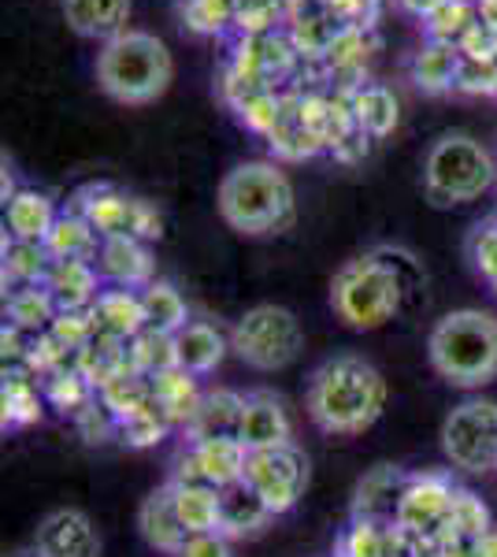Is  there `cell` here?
Returning <instances> with one entry per match:
<instances>
[{"label": "cell", "mask_w": 497, "mask_h": 557, "mask_svg": "<svg viewBox=\"0 0 497 557\" xmlns=\"http://www.w3.org/2000/svg\"><path fill=\"white\" fill-rule=\"evenodd\" d=\"M497 164L483 149V141L468 138V134H446L427 152L423 164V190L438 209L449 205H468L483 197L494 186Z\"/></svg>", "instance_id": "8992f818"}, {"label": "cell", "mask_w": 497, "mask_h": 557, "mask_svg": "<svg viewBox=\"0 0 497 557\" xmlns=\"http://www.w3.org/2000/svg\"><path fill=\"white\" fill-rule=\"evenodd\" d=\"M423 557H472V550H468V546H438V543H431Z\"/></svg>", "instance_id": "f5cc1de1"}, {"label": "cell", "mask_w": 497, "mask_h": 557, "mask_svg": "<svg viewBox=\"0 0 497 557\" xmlns=\"http://www.w3.org/2000/svg\"><path fill=\"white\" fill-rule=\"evenodd\" d=\"M34 557H101L94 520L78 509H57L38 524Z\"/></svg>", "instance_id": "9a60e30c"}, {"label": "cell", "mask_w": 497, "mask_h": 557, "mask_svg": "<svg viewBox=\"0 0 497 557\" xmlns=\"http://www.w3.org/2000/svg\"><path fill=\"white\" fill-rule=\"evenodd\" d=\"M405 305H409V290H405V283L386 268V260L375 249L357 260H346L331 283L334 317L352 331L383 327Z\"/></svg>", "instance_id": "5b68a950"}, {"label": "cell", "mask_w": 497, "mask_h": 557, "mask_svg": "<svg viewBox=\"0 0 497 557\" xmlns=\"http://www.w3.org/2000/svg\"><path fill=\"white\" fill-rule=\"evenodd\" d=\"M479 23V8L472 0H446L431 20H423V30H427V41H442V45H464L468 34L475 30Z\"/></svg>", "instance_id": "f35d334b"}, {"label": "cell", "mask_w": 497, "mask_h": 557, "mask_svg": "<svg viewBox=\"0 0 497 557\" xmlns=\"http://www.w3.org/2000/svg\"><path fill=\"white\" fill-rule=\"evenodd\" d=\"M460 64H464V52L457 45H442V41H423V49L412 57L409 75L423 94H449L457 89Z\"/></svg>", "instance_id": "83f0119b"}, {"label": "cell", "mask_w": 497, "mask_h": 557, "mask_svg": "<svg viewBox=\"0 0 497 557\" xmlns=\"http://www.w3.org/2000/svg\"><path fill=\"white\" fill-rule=\"evenodd\" d=\"M97 398H101V406L112 412L115 420L131 417V412L146 409L152 401V383L146 375L138 372H126V375H115V380H108L101 391H97Z\"/></svg>", "instance_id": "ab89813d"}, {"label": "cell", "mask_w": 497, "mask_h": 557, "mask_svg": "<svg viewBox=\"0 0 497 557\" xmlns=\"http://www.w3.org/2000/svg\"><path fill=\"white\" fill-rule=\"evenodd\" d=\"M215 209L231 231L246 238L283 235L294 223V186L271 160H246L223 175Z\"/></svg>", "instance_id": "7a4b0ae2"}, {"label": "cell", "mask_w": 497, "mask_h": 557, "mask_svg": "<svg viewBox=\"0 0 497 557\" xmlns=\"http://www.w3.org/2000/svg\"><path fill=\"white\" fill-rule=\"evenodd\" d=\"M94 323L97 335L120 338V343H131L146 331V301H141V290H123V286H104L101 298L94 301Z\"/></svg>", "instance_id": "d6986e66"}, {"label": "cell", "mask_w": 497, "mask_h": 557, "mask_svg": "<svg viewBox=\"0 0 497 557\" xmlns=\"http://www.w3.org/2000/svg\"><path fill=\"white\" fill-rule=\"evenodd\" d=\"M238 438L249 454L257 450H275V446L294 443V420L286 401L275 391H249L246 409H241Z\"/></svg>", "instance_id": "4fadbf2b"}, {"label": "cell", "mask_w": 497, "mask_h": 557, "mask_svg": "<svg viewBox=\"0 0 497 557\" xmlns=\"http://www.w3.org/2000/svg\"><path fill=\"white\" fill-rule=\"evenodd\" d=\"M390 550H394L390 520L349 517V524L334 539V557H390Z\"/></svg>", "instance_id": "836d02e7"}, {"label": "cell", "mask_w": 497, "mask_h": 557, "mask_svg": "<svg viewBox=\"0 0 497 557\" xmlns=\"http://www.w3.org/2000/svg\"><path fill=\"white\" fill-rule=\"evenodd\" d=\"M275 20H278V0H238V26L246 38L252 34H271L275 30Z\"/></svg>", "instance_id": "7dc6e473"}, {"label": "cell", "mask_w": 497, "mask_h": 557, "mask_svg": "<svg viewBox=\"0 0 497 557\" xmlns=\"http://www.w3.org/2000/svg\"><path fill=\"white\" fill-rule=\"evenodd\" d=\"M60 212L52 205L49 194L41 190H20L12 201L4 205V227L8 238H20V242H45L49 231L57 227Z\"/></svg>", "instance_id": "484cf974"}, {"label": "cell", "mask_w": 497, "mask_h": 557, "mask_svg": "<svg viewBox=\"0 0 497 557\" xmlns=\"http://www.w3.org/2000/svg\"><path fill=\"white\" fill-rule=\"evenodd\" d=\"M390 398L383 372L360 354H334L309 375L305 409L323 435H364L378 424Z\"/></svg>", "instance_id": "6da1fadb"}, {"label": "cell", "mask_w": 497, "mask_h": 557, "mask_svg": "<svg viewBox=\"0 0 497 557\" xmlns=\"http://www.w3.org/2000/svg\"><path fill=\"white\" fill-rule=\"evenodd\" d=\"M349 108H352L357 127L364 131L368 138H386V134H394L397 120H401V112H397V97L378 83H360L349 94Z\"/></svg>", "instance_id": "4dcf8cb0"}, {"label": "cell", "mask_w": 497, "mask_h": 557, "mask_svg": "<svg viewBox=\"0 0 497 557\" xmlns=\"http://www.w3.org/2000/svg\"><path fill=\"white\" fill-rule=\"evenodd\" d=\"M442 454L457 472L486 475L497 469V401L468 398L442 420Z\"/></svg>", "instance_id": "ba28073f"}, {"label": "cell", "mask_w": 497, "mask_h": 557, "mask_svg": "<svg viewBox=\"0 0 497 557\" xmlns=\"http://www.w3.org/2000/svg\"><path fill=\"white\" fill-rule=\"evenodd\" d=\"M223 509H220V532L231 539V543H241V539H257L268 532V524L275 520V513L264 506L257 491L249 487L246 480L234 483V487H223Z\"/></svg>", "instance_id": "44dd1931"}, {"label": "cell", "mask_w": 497, "mask_h": 557, "mask_svg": "<svg viewBox=\"0 0 497 557\" xmlns=\"http://www.w3.org/2000/svg\"><path fill=\"white\" fill-rule=\"evenodd\" d=\"M442 4H446V0H397V8H401L405 15H412V20H431Z\"/></svg>", "instance_id": "f907efd6"}, {"label": "cell", "mask_w": 497, "mask_h": 557, "mask_svg": "<svg viewBox=\"0 0 497 557\" xmlns=\"http://www.w3.org/2000/svg\"><path fill=\"white\" fill-rule=\"evenodd\" d=\"M45 290L52 294L60 312H83L94 309V301L101 298L104 278L94 260H52L49 275H45Z\"/></svg>", "instance_id": "e0dca14e"}, {"label": "cell", "mask_w": 497, "mask_h": 557, "mask_svg": "<svg viewBox=\"0 0 497 557\" xmlns=\"http://www.w3.org/2000/svg\"><path fill=\"white\" fill-rule=\"evenodd\" d=\"M431 368L457 391H479L497 380V317L486 309L446 312L427 335Z\"/></svg>", "instance_id": "3957f363"}, {"label": "cell", "mask_w": 497, "mask_h": 557, "mask_svg": "<svg viewBox=\"0 0 497 557\" xmlns=\"http://www.w3.org/2000/svg\"><path fill=\"white\" fill-rule=\"evenodd\" d=\"M246 483L264 498L271 513L283 517L301 502L305 487H309V457L297 443L275 446V450H257L249 454Z\"/></svg>", "instance_id": "30bf717a"}, {"label": "cell", "mask_w": 497, "mask_h": 557, "mask_svg": "<svg viewBox=\"0 0 497 557\" xmlns=\"http://www.w3.org/2000/svg\"><path fill=\"white\" fill-rule=\"evenodd\" d=\"M167 487L175 494V509L189 535L220 532V509H223L220 487H208V483H167Z\"/></svg>", "instance_id": "d6a6232c"}, {"label": "cell", "mask_w": 497, "mask_h": 557, "mask_svg": "<svg viewBox=\"0 0 497 557\" xmlns=\"http://www.w3.org/2000/svg\"><path fill=\"white\" fill-rule=\"evenodd\" d=\"M457 89H460V94H486V97H494L497 94V60L464 57V64H460Z\"/></svg>", "instance_id": "c3c4849f"}, {"label": "cell", "mask_w": 497, "mask_h": 557, "mask_svg": "<svg viewBox=\"0 0 497 557\" xmlns=\"http://www.w3.org/2000/svg\"><path fill=\"white\" fill-rule=\"evenodd\" d=\"M375 253L386 260V268H390V272H394L397 278H401L405 290H409V298H415V294H420L423 286H427V275H423V264L409 253V249H401V246H378Z\"/></svg>", "instance_id": "bcb514c9"}, {"label": "cell", "mask_w": 497, "mask_h": 557, "mask_svg": "<svg viewBox=\"0 0 497 557\" xmlns=\"http://www.w3.org/2000/svg\"><path fill=\"white\" fill-rule=\"evenodd\" d=\"M75 212H83L101 238H141L157 242L164 235V215L146 197H131L108 183H89L75 194Z\"/></svg>", "instance_id": "9c48e42d"}, {"label": "cell", "mask_w": 497, "mask_h": 557, "mask_svg": "<svg viewBox=\"0 0 497 557\" xmlns=\"http://www.w3.org/2000/svg\"><path fill=\"white\" fill-rule=\"evenodd\" d=\"M60 317L57 301L45 286H15L4 290V320L12 327H20L23 335H45L52 327V320Z\"/></svg>", "instance_id": "f546056e"}, {"label": "cell", "mask_w": 497, "mask_h": 557, "mask_svg": "<svg viewBox=\"0 0 497 557\" xmlns=\"http://www.w3.org/2000/svg\"><path fill=\"white\" fill-rule=\"evenodd\" d=\"M178 346V368H186L189 375H212L223 364L231 349V335H223L212 320H189L183 331L175 335Z\"/></svg>", "instance_id": "7402d4cb"}, {"label": "cell", "mask_w": 497, "mask_h": 557, "mask_svg": "<svg viewBox=\"0 0 497 557\" xmlns=\"http://www.w3.org/2000/svg\"><path fill=\"white\" fill-rule=\"evenodd\" d=\"M101 242L104 238L97 235L94 223H89L83 212L67 209V212H60L57 227L45 238V249H49L52 260H97Z\"/></svg>", "instance_id": "1f68e13d"}, {"label": "cell", "mask_w": 497, "mask_h": 557, "mask_svg": "<svg viewBox=\"0 0 497 557\" xmlns=\"http://www.w3.org/2000/svg\"><path fill=\"white\" fill-rule=\"evenodd\" d=\"M475 8H479V20L497 26V0H475Z\"/></svg>", "instance_id": "db71d44e"}, {"label": "cell", "mask_w": 497, "mask_h": 557, "mask_svg": "<svg viewBox=\"0 0 497 557\" xmlns=\"http://www.w3.org/2000/svg\"><path fill=\"white\" fill-rule=\"evenodd\" d=\"M249 450L238 435H215V438H194L175 457L167 483H208V487H234L246 480Z\"/></svg>", "instance_id": "8fae6325"}, {"label": "cell", "mask_w": 497, "mask_h": 557, "mask_svg": "<svg viewBox=\"0 0 497 557\" xmlns=\"http://www.w3.org/2000/svg\"><path fill=\"white\" fill-rule=\"evenodd\" d=\"M152 383V401L160 406V412L171 420V428H189L204 401V391L197 386V375H189L186 368H171V372L157 375Z\"/></svg>", "instance_id": "4316f807"}, {"label": "cell", "mask_w": 497, "mask_h": 557, "mask_svg": "<svg viewBox=\"0 0 497 557\" xmlns=\"http://www.w3.org/2000/svg\"><path fill=\"white\" fill-rule=\"evenodd\" d=\"M141 301H146V327L149 331H164V335H178L189 320V305L183 294L175 290V283L167 278H157L141 290Z\"/></svg>", "instance_id": "d590c367"}, {"label": "cell", "mask_w": 497, "mask_h": 557, "mask_svg": "<svg viewBox=\"0 0 497 557\" xmlns=\"http://www.w3.org/2000/svg\"><path fill=\"white\" fill-rule=\"evenodd\" d=\"M241 409H246V394L227 391V386L204 391L201 409H197L194 424L186 428V443H194V438H215V435H238Z\"/></svg>", "instance_id": "f1b7e54d"}, {"label": "cell", "mask_w": 497, "mask_h": 557, "mask_svg": "<svg viewBox=\"0 0 497 557\" xmlns=\"http://www.w3.org/2000/svg\"><path fill=\"white\" fill-rule=\"evenodd\" d=\"M167 431H175L171 428V420L160 412L157 401H149L146 409H138V412H131V417L120 420V443L131 446V450H149V446L164 443Z\"/></svg>", "instance_id": "60d3db41"}, {"label": "cell", "mask_w": 497, "mask_h": 557, "mask_svg": "<svg viewBox=\"0 0 497 557\" xmlns=\"http://www.w3.org/2000/svg\"><path fill=\"white\" fill-rule=\"evenodd\" d=\"M138 532L152 546V550H160V554H167V557H178V550L186 546L189 532H186L183 517H178L175 494H171L167 483L160 491H152L149 498L141 502V509H138Z\"/></svg>", "instance_id": "ac0fdd59"}, {"label": "cell", "mask_w": 497, "mask_h": 557, "mask_svg": "<svg viewBox=\"0 0 497 557\" xmlns=\"http://www.w3.org/2000/svg\"><path fill=\"white\" fill-rule=\"evenodd\" d=\"M231 349L241 364L257 368V372H278L301 357L305 331L283 305H252L231 327Z\"/></svg>", "instance_id": "52a82bcc"}, {"label": "cell", "mask_w": 497, "mask_h": 557, "mask_svg": "<svg viewBox=\"0 0 497 557\" xmlns=\"http://www.w3.org/2000/svg\"><path fill=\"white\" fill-rule=\"evenodd\" d=\"M297 64V45L286 34H252L241 38L238 57H234V78L252 86H271L275 89L278 78H286Z\"/></svg>", "instance_id": "5bb4252c"}, {"label": "cell", "mask_w": 497, "mask_h": 557, "mask_svg": "<svg viewBox=\"0 0 497 557\" xmlns=\"http://www.w3.org/2000/svg\"><path fill=\"white\" fill-rule=\"evenodd\" d=\"M41 391H45L49 409H57L71 420H75L86 406H94L97 401V386L89 383L75 364L63 368V372H57V375H49V380H41Z\"/></svg>", "instance_id": "8d00e7d4"}, {"label": "cell", "mask_w": 497, "mask_h": 557, "mask_svg": "<svg viewBox=\"0 0 497 557\" xmlns=\"http://www.w3.org/2000/svg\"><path fill=\"white\" fill-rule=\"evenodd\" d=\"M49 335L57 338L63 349H71V354H83V349L97 338V323H94V312L83 309V312H60L57 320H52Z\"/></svg>", "instance_id": "7bdbcfd3"}, {"label": "cell", "mask_w": 497, "mask_h": 557, "mask_svg": "<svg viewBox=\"0 0 497 557\" xmlns=\"http://www.w3.org/2000/svg\"><path fill=\"white\" fill-rule=\"evenodd\" d=\"M178 557H234V543L223 532H204L189 535Z\"/></svg>", "instance_id": "681fc988"}, {"label": "cell", "mask_w": 497, "mask_h": 557, "mask_svg": "<svg viewBox=\"0 0 497 557\" xmlns=\"http://www.w3.org/2000/svg\"><path fill=\"white\" fill-rule=\"evenodd\" d=\"M75 431L86 438L89 446H101V443H108V438H120V420L101 406V398H97L94 406H86L75 417Z\"/></svg>", "instance_id": "f6af8a7d"}, {"label": "cell", "mask_w": 497, "mask_h": 557, "mask_svg": "<svg viewBox=\"0 0 497 557\" xmlns=\"http://www.w3.org/2000/svg\"><path fill=\"white\" fill-rule=\"evenodd\" d=\"M45 391L41 380L30 375L26 368H4V383H0V420L8 428H30L45 417Z\"/></svg>", "instance_id": "cb8c5ba5"}, {"label": "cell", "mask_w": 497, "mask_h": 557, "mask_svg": "<svg viewBox=\"0 0 497 557\" xmlns=\"http://www.w3.org/2000/svg\"><path fill=\"white\" fill-rule=\"evenodd\" d=\"M409 483V472L397 469V465H378L357 483L352 491V506L349 517H364V520H390L397 513V502H401V491Z\"/></svg>", "instance_id": "ffe728a7"}, {"label": "cell", "mask_w": 497, "mask_h": 557, "mask_svg": "<svg viewBox=\"0 0 497 557\" xmlns=\"http://www.w3.org/2000/svg\"><path fill=\"white\" fill-rule=\"evenodd\" d=\"M4 290L8 286H45V275L52 268V257L45 249V242H20V238H4Z\"/></svg>", "instance_id": "e575fe53"}, {"label": "cell", "mask_w": 497, "mask_h": 557, "mask_svg": "<svg viewBox=\"0 0 497 557\" xmlns=\"http://www.w3.org/2000/svg\"><path fill=\"white\" fill-rule=\"evenodd\" d=\"M183 20L194 34H223L238 20V0H186Z\"/></svg>", "instance_id": "b9f144b4"}, {"label": "cell", "mask_w": 497, "mask_h": 557, "mask_svg": "<svg viewBox=\"0 0 497 557\" xmlns=\"http://www.w3.org/2000/svg\"><path fill=\"white\" fill-rule=\"evenodd\" d=\"M490 509H486V502L479 498L475 491L468 487H457L453 502H449V513L446 520H442V528L435 532V539L431 543L438 546H468L472 550L475 539H483L486 532H490Z\"/></svg>", "instance_id": "d4e9b609"}, {"label": "cell", "mask_w": 497, "mask_h": 557, "mask_svg": "<svg viewBox=\"0 0 497 557\" xmlns=\"http://www.w3.org/2000/svg\"><path fill=\"white\" fill-rule=\"evenodd\" d=\"M457 494V483L449 472H409V483L401 491V502H397L394 524L409 535L420 539H435L442 528V520L449 513V502Z\"/></svg>", "instance_id": "7c38bea8"}, {"label": "cell", "mask_w": 497, "mask_h": 557, "mask_svg": "<svg viewBox=\"0 0 497 557\" xmlns=\"http://www.w3.org/2000/svg\"><path fill=\"white\" fill-rule=\"evenodd\" d=\"M131 364L138 375L146 380H157V375L178 368V346L175 335H164V331H141L138 338H131Z\"/></svg>", "instance_id": "74e56055"}, {"label": "cell", "mask_w": 497, "mask_h": 557, "mask_svg": "<svg viewBox=\"0 0 497 557\" xmlns=\"http://www.w3.org/2000/svg\"><path fill=\"white\" fill-rule=\"evenodd\" d=\"M94 264L101 272L104 286L146 290L149 283H157V260H152L149 242L141 238H104Z\"/></svg>", "instance_id": "2e32d148"}, {"label": "cell", "mask_w": 497, "mask_h": 557, "mask_svg": "<svg viewBox=\"0 0 497 557\" xmlns=\"http://www.w3.org/2000/svg\"><path fill=\"white\" fill-rule=\"evenodd\" d=\"M468 253H472L475 272L494 286L497 294V220L490 223H479L472 242H468Z\"/></svg>", "instance_id": "ee69618b"}, {"label": "cell", "mask_w": 497, "mask_h": 557, "mask_svg": "<svg viewBox=\"0 0 497 557\" xmlns=\"http://www.w3.org/2000/svg\"><path fill=\"white\" fill-rule=\"evenodd\" d=\"M63 20L78 38L112 41L131 30V0H63Z\"/></svg>", "instance_id": "603a6c76"}, {"label": "cell", "mask_w": 497, "mask_h": 557, "mask_svg": "<svg viewBox=\"0 0 497 557\" xmlns=\"http://www.w3.org/2000/svg\"><path fill=\"white\" fill-rule=\"evenodd\" d=\"M171 75L167 45L149 30H123L97 52V83L120 104H152L167 94Z\"/></svg>", "instance_id": "277c9868"}, {"label": "cell", "mask_w": 497, "mask_h": 557, "mask_svg": "<svg viewBox=\"0 0 497 557\" xmlns=\"http://www.w3.org/2000/svg\"><path fill=\"white\" fill-rule=\"evenodd\" d=\"M472 557H497V528H490L483 539L472 543Z\"/></svg>", "instance_id": "816d5d0a"}]
</instances>
